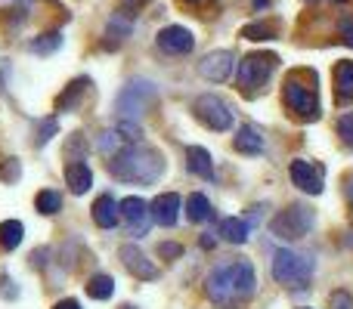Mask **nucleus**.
Segmentation results:
<instances>
[{
  "label": "nucleus",
  "mask_w": 353,
  "mask_h": 309,
  "mask_svg": "<svg viewBox=\"0 0 353 309\" xmlns=\"http://www.w3.org/2000/svg\"><path fill=\"white\" fill-rule=\"evenodd\" d=\"M121 309H134V306H121Z\"/></svg>",
  "instance_id": "nucleus-39"
},
{
  "label": "nucleus",
  "mask_w": 353,
  "mask_h": 309,
  "mask_svg": "<svg viewBox=\"0 0 353 309\" xmlns=\"http://www.w3.org/2000/svg\"><path fill=\"white\" fill-rule=\"evenodd\" d=\"M143 3H146V0H121V6H124V10H140Z\"/></svg>",
  "instance_id": "nucleus-35"
},
{
  "label": "nucleus",
  "mask_w": 353,
  "mask_h": 309,
  "mask_svg": "<svg viewBox=\"0 0 353 309\" xmlns=\"http://www.w3.org/2000/svg\"><path fill=\"white\" fill-rule=\"evenodd\" d=\"M130 142H128V136L121 134V130H105L103 136H99V152L103 155H109V158H115L118 152H121V149H128Z\"/></svg>",
  "instance_id": "nucleus-22"
},
{
  "label": "nucleus",
  "mask_w": 353,
  "mask_h": 309,
  "mask_svg": "<svg viewBox=\"0 0 353 309\" xmlns=\"http://www.w3.org/2000/svg\"><path fill=\"white\" fill-rule=\"evenodd\" d=\"M161 170H165V161L149 146H128L109 161L112 176L124 182H140V186H152L161 176Z\"/></svg>",
  "instance_id": "nucleus-2"
},
{
  "label": "nucleus",
  "mask_w": 353,
  "mask_h": 309,
  "mask_svg": "<svg viewBox=\"0 0 353 309\" xmlns=\"http://www.w3.org/2000/svg\"><path fill=\"white\" fill-rule=\"evenodd\" d=\"M285 105L301 118V121H316L319 118V103H316V81L313 84H301V72H294L285 81Z\"/></svg>",
  "instance_id": "nucleus-5"
},
{
  "label": "nucleus",
  "mask_w": 353,
  "mask_h": 309,
  "mask_svg": "<svg viewBox=\"0 0 353 309\" xmlns=\"http://www.w3.org/2000/svg\"><path fill=\"white\" fill-rule=\"evenodd\" d=\"M53 309H81V306H78V300H59Z\"/></svg>",
  "instance_id": "nucleus-34"
},
{
  "label": "nucleus",
  "mask_w": 353,
  "mask_h": 309,
  "mask_svg": "<svg viewBox=\"0 0 353 309\" xmlns=\"http://www.w3.org/2000/svg\"><path fill=\"white\" fill-rule=\"evenodd\" d=\"M341 37H344V43H347V47H353V25L350 22L341 25Z\"/></svg>",
  "instance_id": "nucleus-33"
},
{
  "label": "nucleus",
  "mask_w": 353,
  "mask_h": 309,
  "mask_svg": "<svg viewBox=\"0 0 353 309\" xmlns=\"http://www.w3.org/2000/svg\"><path fill=\"white\" fill-rule=\"evenodd\" d=\"M273 279L292 291H304L313 279V257L301 251H276L273 257Z\"/></svg>",
  "instance_id": "nucleus-3"
},
{
  "label": "nucleus",
  "mask_w": 353,
  "mask_h": 309,
  "mask_svg": "<svg viewBox=\"0 0 353 309\" xmlns=\"http://www.w3.org/2000/svg\"><path fill=\"white\" fill-rule=\"evenodd\" d=\"M257 279H254V266L245 257H226L208 275V297L220 306H236L254 294Z\"/></svg>",
  "instance_id": "nucleus-1"
},
{
  "label": "nucleus",
  "mask_w": 353,
  "mask_h": 309,
  "mask_svg": "<svg viewBox=\"0 0 353 309\" xmlns=\"http://www.w3.org/2000/svg\"><path fill=\"white\" fill-rule=\"evenodd\" d=\"M159 47L165 50V53L183 56V53H189V50L195 47V41H192V34H189L186 28H180V25H168V28L159 31Z\"/></svg>",
  "instance_id": "nucleus-12"
},
{
  "label": "nucleus",
  "mask_w": 353,
  "mask_h": 309,
  "mask_svg": "<svg viewBox=\"0 0 353 309\" xmlns=\"http://www.w3.org/2000/svg\"><path fill=\"white\" fill-rule=\"evenodd\" d=\"M232 53L230 50H217V53H211V56H205V59L199 62V74L205 81H214V84H223L226 78L232 74Z\"/></svg>",
  "instance_id": "nucleus-10"
},
{
  "label": "nucleus",
  "mask_w": 353,
  "mask_h": 309,
  "mask_svg": "<svg viewBox=\"0 0 353 309\" xmlns=\"http://www.w3.org/2000/svg\"><path fill=\"white\" fill-rule=\"evenodd\" d=\"M335 99L338 103L353 99V62H338L335 65Z\"/></svg>",
  "instance_id": "nucleus-17"
},
{
  "label": "nucleus",
  "mask_w": 353,
  "mask_h": 309,
  "mask_svg": "<svg viewBox=\"0 0 353 309\" xmlns=\"http://www.w3.org/2000/svg\"><path fill=\"white\" fill-rule=\"evenodd\" d=\"M251 6H254V10H263V6H267V0H251Z\"/></svg>",
  "instance_id": "nucleus-36"
},
{
  "label": "nucleus",
  "mask_w": 353,
  "mask_h": 309,
  "mask_svg": "<svg viewBox=\"0 0 353 309\" xmlns=\"http://www.w3.org/2000/svg\"><path fill=\"white\" fill-rule=\"evenodd\" d=\"M276 62H279V59H276V56H270V53L267 56H263V53L245 56V59L239 62V87H242L248 96H254V93L270 81Z\"/></svg>",
  "instance_id": "nucleus-6"
},
{
  "label": "nucleus",
  "mask_w": 353,
  "mask_h": 309,
  "mask_svg": "<svg viewBox=\"0 0 353 309\" xmlns=\"http://www.w3.org/2000/svg\"><path fill=\"white\" fill-rule=\"evenodd\" d=\"M121 217H124V223H128L130 235H146L149 223H152V207H149L143 198L130 195V198L121 201Z\"/></svg>",
  "instance_id": "nucleus-9"
},
{
  "label": "nucleus",
  "mask_w": 353,
  "mask_h": 309,
  "mask_svg": "<svg viewBox=\"0 0 353 309\" xmlns=\"http://www.w3.org/2000/svg\"><path fill=\"white\" fill-rule=\"evenodd\" d=\"M186 167H189V173H195V176H205V180H211V176H214L211 155H208L201 146H192V149H189V152H186Z\"/></svg>",
  "instance_id": "nucleus-19"
},
{
  "label": "nucleus",
  "mask_w": 353,
  "mask_h": 309,
  "mask_svg": "<svg viewBox=\"0 0 353 309\" xmlns=\"http://www.w3.org/2000/svg\"><path fill=\"white\" fill-rule=\"evenodd\" d=\"M338 136L344 140V146L353 149V111H347V115L338 118Z\"/></svg>",
  "instance_id": "nucleus-29"
},
{
  "label": "nucleus",
  "mask_w": 353,
  "mask_h": 309,
  "mask_svg": "<svg viewBox=\"0 0 353 309\" xmlns=\"http://www.w3.org/2000/svg\"><path fill=\"white\" fill-rule=\"evenodd\" d=\"M217 235H223V242H230V244H245L248 242V223L239 217H226V220H220Z\"/></svg>",
  "instance_id": "nucleus-18"
},
{
  "label": "nucleus",
  "mask_w": 353,
  "mask_h": 309,
  "mask_svg": "<svg viewBox=\"0 0 353 309\" xmlns=\"http://www.w3.org/2000/svg\"><path fill=\"white\" fill-rule=\"evenodd\" d=\"M121 263L137 275V279H143V281L159 279V266H152V263L146 260V254H143L137 244H124V248H121Z\"/></svg>",
  "instance_id": "nucleus-11"
},
{
  "label": "nucleus",
  "mask_w": 353,
  "mask_h": 309,
  "mask_svg": "<svg viewBox=\"0 0 353 309\" xmlns=\"http://www.w3.org/2000/svg\"><path fill=\"white\" fill-rule=\"evenodd\" d=\"M159 254L161 257H171V260H174V257L183 254V248H180V244H174V242H168V244H161V248H159Z\"/></svg>",
  "instance_id": "nucleus-32"
},
{
  "label": "nucleus",
  "mask_w": 353,
  "mask_h": 309,
  "mask_svg": "<svg viewBox=\"0 0 353 309\" xmlns=\"http://www.w3.org/2000/svg\"><path fill=\"white\" fill-rule=\"evenodd\" d=\"M22 223L19 220H6V223H0V248L3 251H12L19 248V242H22Z\"/></svg>",
  "instance_id": "nucleus-24"
},
{
  "label": "nucleus",
  "mask_w": 353,
  "mask_h": 309,
  "mask_svg": "<svg viewBox=\"0 0 353 309\" xmlns=\"http://www.w3.org/2000/svg\"><path fill=\"white\" fill-rule=\"evenodd\" d=\"M313 226V211H307L304 204H292L288 211H282L279 217L273 220V235L279 238H304Z\"/></svg>",
  "instance_id": "nucleus-7"
},
{
  "label": "nucleus",
  "mask_w": 353,
  "mask_h": 309,
  "mask_svg": "<svg viewBox=\"0 0 353 309\" xmlns=\"http://www.w3.org/2000/svg\"><path fill=\"white\" fill-rule=\"evenodd\" d=\"M183 3H192V6H201V3H208V0H183Z\"/></svg>",
  "instance_id": "nucleus-37"
},
{
  "label": "nucleus",
  "mask_w": 353,
  "mask_h": 309,
  "mask_svg": "<svg viewBox=\"0 0 353 309\" xmlns=\"http://www.w3.org/2000/svg\"><path fill=\"white\" fill-rule=\"evenodd\" d=\"M242 37H248V41H273L276 37V25H263V22H254V25H245L242 28Z\"/></svg>",
  "instance_id": "nucleus-28"
},
{
  "label": "nucleus",
  "mask_w": 353,
  "mask_h": 309,
  "mask_svg": "<svg viewBox=\"0 0 353 309\" xmlns=\"http://www.w3.org/2000/svg\"><path fill=\"white\" fill-rule=\"evenodd\" d=\"M236 149L245 155H261L263 152V136L257 134V127H242L236 134Z\"/></svg>",
  "instance_id": "nucleus-20"
},
{
  "label": "nucleus",
  "mask_w": 353,
  "mask_h": 309,
  "mask_svg": "<svg viewBox=\"0 0 353 309\" xmlns=\"http://www.w3.org/2000/svg\"><path fill=\"white\" fill-rule=\"evenodd\" d=\"M292 180L301 192H310V195L323 192V170L307 161H292Z\"/></svg>",
  "instance_id": "nucleus-13"
},
{
  "label": "nucleus",
  "mask_w": 353,
  "mask_h": 309,
  "mask_svg": "<svg viewBox=\"0 0 353 309\" xmlns=\"http://www.w3.org/2000/svg\"><path fill=\"white\" fill-rule=\"evenodd\" d=\"M192 111H195V118H199L208 130H217V134H220V130H230L232 127V111L226 109L223 99L211 96V93H205V96L195 99Z\"/></svg>",
  "instance_id": "nucleus-8"
},
{
  "label": "nucleus",
  "mask_w": 353,
  "mask_h": 309,
  "mask_svg": "<svg viewBox=\"0 0 353 309\" xmlns=\"http://www.w3.org/2000/svg\"><path fill=\"white\" fill-rule=\"evenodd\" d=\"M329 306L332 309H353V297L347 291H335L332 294V300H329Z\"/></svg>",
  "instance_id": "nucleus-31"
},
{
  "label": "nucleus",
  "mask_w": 353,
  "mask_h": 309,
  "mask_svg": "<svg viewBox=\"0 0 353 309\" xmlns=\"http://www.w3.org/2000/svg\"><path fill=\"white\" fill-rule=\"evenodd\" d=\"M59 43H62V34L59 31H50V34H41L37 41H31V53L47 56V53H53V50H59Z\"/></svg>",
  "instance_id": "nucleus-27"
},
{
  "label": "nucleus",
  "mask_w": 353,
  "mask_h": 309,
  "mask_svg": "<svg viewBox=\"0 0 353 309\" xmlns=\"http://www.w3.org/2000/svg\"><path fill=\"white\" fill-rule=\"evenodd\" d=\"M347 198H350V204H353V180H350V186H347Z\"/></svg>",
  "instance_id": "nucleus-38"
},
{
  "label": "nucleus",
  "mask_w": 353,
  "mask_h": 309,
  "mask_svg": "<svg viewBox=\"0 0 353 309\" xmlns=\"http://www.w3.org/2000/svg\"><path fill=\"white\" fill-rule=\"evenodd\" d=\"M186 217H189V223H205L208 217H211V204H208V198L205 195H189V201H186Z\"/></svg>",
  "instance_id": "nucleus-23"
},
{
  "label": "nucleus",
  "mask_w": 353,
  "mask_h": 309,
  "mask_svg": "<svg viewBox=\"0 0 353 309\" xmlns=\"http://www.w3.org/2000/svg\"><path fill=\"white\" fill-rule=\"evenodd\" d=\"M87 294H90L93 300H109L112 294H115V281H112L109 275H93V279L87 281Z\"/></svg>",
  "instance_id": "nucleus-25"
},
{
  "label": "nucleus",
  "mask_w": 353,
  "mask_h": 309,
  "mask_svg": "<svg viewBox=\"0 0 353 309\" xmlns=\"http://www.w3.org/2000/svg\"><path fill=\"white\" fill-rule=\"evenodd\" d=\"M155 96V87L149 81H130L128 87H121L115 99V111H118V121H130V124H140V115L149 109Z\"/></svg>",
  "instance_id": "nucleus-4"
},
{
  "label": "nucleus",
  "mask_w": 353,
  "mask_h": 309,
  "mask_svg": "<svg viewBox=\"0 0 353 309\" xmlns=\"http://www.w3.org/2000/svg\"><path fill=\"white\" fill-rule=\"evenodd\" d=\"M180 195L176 192H165V195H159V198L152 201V220L155 223H161V226H174L176 220H180Z\"/></svg>",
  "instance_id": "nucleus-14"
},
{
  "label": "nucleus",
  "mask_w": 353,
  "mask_h": 309,
  "mask_svg": "<svg viewBox=\"0 0 353 309\" xmlns=\"http://www.w3.org/2000/svg\"><path fill=\"white\" fill-rule=\"evenodd\" d=\"M65 182H68V189H72L74 195H84L87 189H90V182H93L90 167H87L84 161H72L65 167Z\"/></svg>",
  "instance_id": "nucleus-16"
},
{
  "label": "nucleus",
  "mask_w": 353,
  "mask_h": 309,
  "mask_svg": "<svg viewBox=\"0 0 353 309\" xmlns=\"http://www.w3.org/2000/svg\"><path fill=\"white\" fill-rule=\"evenodd\" d=\"M34 204H37V211H41V213L53 217V213H59V207H62V195L53 192V189H43V192H37Z\"/></svg>",
  "instance_id": "nucleus-26"
},
{
  "label": "nucleus",
  "mask_w": 353,
  "mask_h": 309,
  "mask_svg": "<svg viewBox=\"0 0 353 309\" xmlns=\"http://www.w3.org/2000/svg\"><path fill=\"white\" fill-rule=\"evenodd\" d=\"M121 217V201H115L112 195H99L97 204H93V223L99 229H112Z\"/></svg>",
  "instance_id": "nucleus-15"
},
{
  "label": "nucleus",
  "mask_w": 353,
  "mask_h": 309,
  "mask_svg": "<svg viewBox=\"0 0 353 309\" xmlns=\"http://www.w3.org/2000/svg\"><path fill=\"white\" fill-rule=\"evenodd\" d=\"M56 130H59V124H56V118H47V121H43V127L37 130V146H43V142H47L50 136L56 134Z\"/></svg>",
  "instance_id": "nucleus-30"
},
{
  "label": "nucleus",
  "mask_w": 353,
  "mask_h": 309,
  "mask_svg": "<svg viewBox=\"0 0 353 309\" xmlns=\"http://www.w3.org/2000/svg\"><path fill=\"white\" fill-rule=\"evenodd\" d=\"M84 87H87V78H78L68 84L65 93H59V99H56V111H72L74 105L81 103V96H84Z\"/></svg>",
  "instance_id": "nucleus-21"
}]
</instances>
